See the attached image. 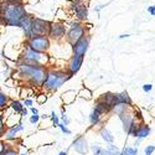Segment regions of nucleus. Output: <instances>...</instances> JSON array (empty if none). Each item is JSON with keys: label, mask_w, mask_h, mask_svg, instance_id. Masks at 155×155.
I'll use <instances>...</instances> for the list:
<instances>
[{"label": "nucleus", "mask_w": 155, "mask_h": 155, "mask_svg": "<svg viewBox=\"0 0 155 155\" xmlns=\"http://www.w3.org/2000/svg\"><path fill=\"white\" fill-rule=\"evenodd\" d=\"M57 127L60 128V130H61V132H62L63 134H67V135H71V133H72V132H71V130H70V129L67 128V125H64L63 123H60V124H58Z\"/></svg>", "instance_id": "72a5a7b5"}, {"label": "nucleus", "mask_w": 155, "mask_h": 155, "mask_svg": "<svg viewBox=\"0 0 155 155\" xmlns=\"http://www.w3.org/2000/svg\"><path fill=\"white\" fill-rule=\"evenodd\" d=\"M61 123H63L64 125H68L70 123H71V119H70V117L67 114H61Z\"/></svg>", "instance_id": "c9c22d12"}, {"label": "nucleus", "mask_w": 155, "mask_h": 155, "mask_svg": "<svg viewBox=\"0 0 155 155\" xmlns=\"http://www.w3.org/2000/svg\"><path fill=\"white\" fill-rule=\"evenodd\" d=\"M2 25H4V24H3V18H2V14H0V26H2Z\"/></svg>", "instance_id": "8fccbe9b"}, {"label": "nucleus", "mask_w": 155, "mask_h": 155, "mask_svg": "<svg viewBox=\"0 0 155 155\" xmlns=\"http://www.w3.org/2000/svg\"><path fill=\"white\" fill-rule=\"evenodd\" d=\"M9 107H10V109H11L12 112H14V113H18V114H20L21 110L25 108L24 103H22L21 101H19V99H11Z\"/></svg>", "instance_id": "aec40b11"}, {"label": "nucleus", "mask_w": 155, "mask_h": 155, "mask_svg": "<svg viewBox=\"0 0 155 155\" xmlns=\"http://www.w3.org/2000/svg\"><path fill=\"white\" fill-rule=\"evenodd\" d=\"M50 119H51V122H52V125H54V127H57V125L61 123V119H60V117H58V115H57L55 112H51Z\"/></svg>", "instance_id": "7c9ffc66"}, {"label": "nucleus", "mask_w": 155, "mask_h": 155, "mask_svg": "<svg viewBox=\"0 0 155 155\" xmlns=\"http://www.w3.org/2000/svg\"><path fill=\"white\" fill-rule=\"evenodd\" d=\"M67 2H70V3H72V2H74V0H67Z\"/></svg>", "instance_id": "864d4df0"}, {"label": "nucleus", "mask_w": 155, "mask_h": 155, "mask_svg": "<svg viewBox=\"0 0 155 155\" xmlns=\"http://www.w3.org/2000/svg\"><path fill=\"white\" fill-rule=\"evenodd\" d=\"M25 46L38 51V52H48V50L51 48V40L48 36L45 35H34L30 38H26Z\"/></svg>", "instance_id": "423d86ee"}, {"label": "nucleus", "mask_w": 155, "mask_h": 155, "mask_svg": "<svg viewBox=\"0 0 155 155\" xmlns=\"http://www.w3.org/2000/svg\"><path fill=\"white\" fill-rule=\"evenodd\" d=\"M66 34H67V25L62 22V21H51V25H50V30H48V38L51 41H56V42H60L62 40H64L66 37Z\"/></svg>", "instance_id": "0eeeda50"}, {"label": "nucleus", "mask_w": 155, "mask_h": 155, "mask_svg": "<svg viewBox=\"0 0 155 155\" xmlns=\"http://www.w3.org/2000/svg\"><path fill=\"white\" fill-rule=\"evenodd\" d=\"M28 114H29V109H28L26 107H25V108L21 110V113H20V117H21V118H22V117H26Z\"/></svg>", "instance_id": "37998d69"}, {"label": "nucleus", "mask_w": 155, "mask_h": 155, "mask_svg": "<svg viewBox=\"0 0 155 155\" xmlns=\"http://www.w3.org/2000/svg\"><path fill=\"white\" fill-rule=\"evenodd\" d=\"M89 42H91V35H86L84 37H82L81 40H78L76 44H73L71 46L72 50V55H77V56H84L86 52L89 48Z\"/></svg>", "instance_id": "1a4fd4ad"}, {"label": "nucleus", "mask_w": 155, "mask_h": 155, "mask_svg": "<svg viewBox=\"0 0 155 155\" xmlns=\"http://www.w3.org/2000/svg\"><path fill=\"white\" fill-rule=\"evenodd\" d=\"M128 109H130V107H128V106H125V104H122V103H117L115 106H113V107H112L110 113H115L117 115H120L122 113L127 112Z\"/></svg>", "instance_id": "bb28decb"}, {"label": "nucleus", "mask_w": 155, "mask_h": 155, "mask_svg": "<svg viewBox=\"0 0 155 155\" xmlns=\"http://www.w3.org/2000/svg\"><path fill=\"white\" fill-rule=\"evenodd\" d=\"M94 109H96L97 112H99L102 115H104V114H109V113H110V110H112V108L107 104L106 102H103L101 98H98V99L96 101Z\"/></svg>", "instance_id": "f3484780"}, {"label": "nucleus", "mask_w": 155, "mask_h": 155, "mask_svg": "<svg viewBox=\"0 0 155 155\" xmlns=\"http://www.w3.org/2000/svg\"><path fill=\"white\" fill-rule=\"evenodd\" d=\"M128 37H129V35H128V34H122V35H119V36H118L119 40H123V38H128Z\"/></svg>", "instance_id": "a18cd8bd"}, {"label": "nucleus", "mask_w": 155, "mask_h": 155, "mask_svg": "<svg viewBox=\"0 0 155 155\" xmlns=\"http://www.w3.org/2000/svg\"><path fill=\"white\" fill-rule=\"evenodd\" d=\"M22 130H24V125H22L21 122L18 123V124H15V125L8 127L6 132H5L4 137H3L4 138V141H15L16 138H18V134L20 132H22Z\"/></svg>", "instance_id": "f8f14e48"}, {"label": "nucleus", "mask_w": 155, "mask_h": 155, "mask_svg": "<svg viewBox=\"0 0 155 155\" xmlns=\"http://www.w3.org/2000/svg\"><path fill=\"white\" fill-rule=\"evenodd\" d=\"M30 112H31V114H38V109L35 108V107H31L30 108Z\"/></svg>", "instance_id": "c03bdc74"}, {"label": "nucleus", "mask_w": 155, "mask_h": 155, "mask_svg": "<svg viewBox=\"0 0 155 155\" xmlns=\"http://www.w3.org/2000/svg\"><path fill=\"white\" fill-rule=\"evenodd\" d=\"M47 117H48V115H46V114H44V115H41V118H42V119H46Z\"/></svg>", "instance_id": "3c124183"}, {"label": "nucleus", "mask_w": 155, "mask_h": 155, "mask_svg": "<svg viewBox=\"0 0 155 155\" xmlns=\"http://www.w3.org/2000/svg\"><path fill=\"white\" fill-rule=\"evenodd\" d=\"M99 134H101L102 139L104 140L107 144H113V141H114V135L110 133L109 129H107V128H102V129H101V132H99Z\"/></svg>", "instance_id": "4be33fe9"}, {"label": "nucleus", "mask_w": 155, "mask_h": 155, "mask_svg": "<svg viewBox=\"0 0 155 155\" xmlns=\"http://www.w3.org/2000/svg\"><path fill=\"white\" fill-rule=\"evenodd\" d=\"M76 97H77V93L74 91H72V89H70V91H66L62 94V101L64 104H71V103L74 102Z\"/></svg>", "instance_id": "b1692460"}, {"label": "nucleus", "mask_w": 155, "mask_h": 155, "mask_svg": "<svg viewBox=\"0 0 155 155\" xmlns=\"http://www.w3.org/2000/svg\"><path fill=\"white\" fill-rule=\"evenodd\" d=\"M144 153H145V155H153L155 153V145H148V147H145Z\"/></svg>", "instance_id": "e433bc0d"}, {"label": "nucleus", "mask_w": 155, "mask_h": 155, "mask_svg": "<svg viewBox=\"0 0 155 155\" xmlns=\"http://www.w3.org/2000/svg\"><path fill=\"white\" fill-rule=\"evenodd\" d=\"M77 96L78 97H81V98H83V99H87V101H89V99H92V96H93V93H92V91L89 88H87V87H83L81 91L77 93Z\"/></svg>", "instance_id": "cd10ccee"}, {"label": "nucleus", "mask_w": 155, "mask_h": 155, "mask_svg": "<svg viewBox=\"0 0 155 155\" xmlns=\"http://www.w3.org/2000/svg\"><path fill=\"white\" fill-rule=\"evenodd\" d=\"M32 19H34V16L29 14L28 16H25V18L22 19V21H21V24H20V26H19V28L22 30L25 38H30V37L32 36V32H31Z\"/></svg>", "instance_id": "4468645a"}, {"label": "nucleus", "mask_w": 155, "mask_h": 155, "mask_svg": "<svg viewBox=\"0 0 155 155\" xmlns=\"http://www.w3.org/2000/svg\"><path fill=\"white\" fill-rule=\"evenodd\" d=\"M8 148V144H6V141H4V140H0V154H2L5 149Z\"/></svg>", "instance_id": "ea45409f"}, {"label": "nucleus", "mask_w": 155, "mask_h": 155, "mask_svg": "<svg viewBox=\"0 0 155 155\" xmlns=\"http://www.w3.org/2000/svg\"><path fill=\"white\" fill-rule=\"evenodd\" d=\"M22 103H24V106L26 107V108H31V107H32V104H34V101H32L31 98H25Z\"/></svg>", "instance_id": "4c0bfd02"}, {"label": "nucleus", "mask_w": 155, "mask_h": 155, "mask_svg": "<svg viewBox=\"0 0 155 155\" xmlns=\"http://www.w3.org/2000/svg\"><path fill=\"white\" fill-rule=\"evenodd\" d=\"M99 98H101L103 102H106L110 108H112L113 106L117 104V93H110V92H107V93H104V94H102Z\"/></svg>", "instance_id": "6ab92c4d"}, {"label": "nucleus", "mask_w": 155, "mask_h": 155, "mask_svg": "<svg viewBox=\"0 0 155 155\" xmlns=\"http://www.w3.org/2000/svg\"><path fill=\"white\" fill-rule=\"evenodd\" d=\"M40 119H41V115L40 114H32V115H30L29 122L31 124H37L38 122H40Z\"/></svg>", "instance_id": "473e14b6"}, {"label": "nucleus", "mask_w": 155, "mask_h": 155, "mask_svg": "<svg viewBox=\"0 0 155 155\" xmlns=\"http://www.w3.org/2000/svg\"><path fill=\"white\" fill-rule=\"evenodd\" d=\"M72 148L78 153L81 155H87L88 151H89V144H88V141L84 137L80 135V137H77L74 140H73V143H72Z\"/></svg>", "instance_id": "9b49d317"}, {"label": "nucleus", "mask_w": 155, "mask_h": 155, "mask_svg": "<svg viewBox=\"0 0 155 155\" xmlns=\"http://www.w3.org/2000/svg\"><path fill=\"white\" fill-rule=\"evenodd\" d=\"M130 109H132V108H130ZM130 109H128L127 112H124V113H122L120 115H118V118L120 119V122H122V124H123V129H124L125 133H128V130L130 129V127H132L135 122H139V120L135 119L134 114L130 112Z\"/></svg>", "instance_id": "ddd939ff"}, {"label": "nucleus", "mask_w": 155, "mask_h": 155, "mask_svg": "<svg viewBox=\"0 0 155 155\" xmlns=\"http://www.w3.org/2000/svg\"><path fill=\"white\" fill-rule=\"evenodd\" d=\"M89 149L93 151L94 155H101V150H102V148H101L99 144H92L91 147H89Z\"/></svg>", "instance_id": "f704fd0d"}, {"label": "nucleus", "mask_w": 155, "mask_h": 155, "mask_svg": "<svg viewBox=\"0 0 155 155\" xmlns=\"http://www.w3.org/2000/svg\"><path fill=\"white\" fill-rule=\"evenodd\" d=\"M83 60L84 56H77V55H72L67 62L66 66V71L68 73H71L72 76H74L76 73H78V71L81 70L82 64H83Z\"/></svg>", "instance_id": "9d476101"}, {"label": "nucleus", "mask_w": 155, "mask_h": 155, "mask_svg": "<svg viewBox=\"0 0 155 155\" xmlns=\"http://www.w3.org/2000/svg\"><path fill=\"white\" fill-rule=\"evenodd\" d=\"M73 16H74L76 20H78V21H81V22L87 21V20H88V8L80 9L78 11H76V12H74Z\"/></svg>", "instance_id": "a878e982"}, {"label": "nucleus", "mask_w": 155, "mask_h": 155, "mask_svg": "<svg viewBox=\"0 0 155 155\" xmlns=\"http://www.w3.org/2000/svg\"><path fill=\"white\" fill-rule=\"evenodd\" d=\"M148 12L151 16H155V5H149L148 6Z\"/></svg>", "instance_id": "79ce46f5"}, {"label": "nucleus", "mask_w": 155, "mask_h": 155, "mask_svg": "<svg viewBox=\"0 0 155 155\" xmlns=\"http://www.w3.org/2000/svg\"><path fill=\"white\" fill-rule=\"evenodd\" d=\"M0 14L3 18V24L5 26L19 28L22 19L28 16L26 5L24 3H11V2H0Z\"/></svg>", "instance_id": "f03ea898"}, {"label": "nucleus", "mask_w": 155, "mask_h": 155, "mask_svg": "<svg viewBox=\"0 0 155 155\" xmlns=\"http://www.w3.org/2000/svg\"><path fill=\"white\" fill-rule=\"evenodd\" d=\"M151 89H153V84H150V83H147V84L143 86V91H144L145 93L151 92Z\"/></svg>", "instance_id": "58836bf2"}, {"label": "nucleus", "mask_w": 155, "mask_h": 155, "mask_svg": "<svg viewBox=\"0 0 155 155\" xmlns=\"http://www.w3.org/2000/svg\"><path fill=\"white\" fill-rule=\"evenodd\" d=\"M86 35H88L87 25H84L83 22L74 19V20L70 21L67 25V34H66V37H64V41L70 46H72L78 40H81L82 37H84Z\"/></svg>", "instance_id": "20e7f679"}, {"label": "nucleus", "mask_w": 155, "mask_h": 155, "mask_svg": "<svg viewBox=\"0 0 155 155\" xmlns=\"http://www.w3.org/2000/svg\"><path fill=\"white\" fill-rule=\"evenodd\" d=\"M25 5H36L38 3V0H24L22 2Z\"/></svg>", "instance_id": "a19ab883"}, {"label": "nucleus", "mask_w": 155, "mask_h": 155, "mask_svg": "<svg viewBox=\"0 0 155 155\" xmlns=\"http://www.w3.org/2000/svg\"><path fill=\"white\" fill-rule=\"evenodd\" d=\"M0 155H19L18 153V149L14 148V147H8Z\"/></svg>", "instance_id": "c756f323"}, {"label": "nucleus", "mask_w": 155, "mask_h": 155, "mask_svg": "<svg viewBox=\"0 0 155 155\" xmlns=\"http://www.w3.org/2000/svg\"><path fill=\"white\" fill-rule=\"evenodd\" d=\"M4 2H11V3H22L24 0H4Z\"/></svg>", "instance_id": "de8ad7c7"}, {"label": "nucleus", "mask_w": 155, "mask_h": 155, "mask_svg": "<svg viewBox=\"0 0 155 155\" xmlns=\"http://www.w3.org/2000/svg\"><path fill=\"white\" fill-rule=\"evenodd\" d=\"M36 101H37V103H40V104H42V103H46V101H47V94H46V93L36 94Z\"/></svg>", "instance_id": "2f4dec72"}, {"label": "nucleus", "mask_w": 155, "mask_h": 155, "mask_svg": "<svg viewBox=\"0 0 155 155\" xmlns=\"http://www.w3.org/2000/svg\"><path fill=\"white\" fill-rule=\"evenodd\" d=\"M104 6H106V5H98L97 8H94V11H96V12H99V11H101L103 8H104Z\"/></svg>", "instance_id": "49530a36"}, {"label": "nucleus", "mask_w": 155, "mask_h": 155, "mask_svg": "<svg viewBox=\"0 0 155 155\" xmlns=\"http://www.w3.org/2000/svg\"><path fill=\"white\" fill-rule=\"evenodd\" d=\"M101 155H120V150L115 147L114 144H108V148H102Z\"/></svg>", "instance_id": "393cba45"}, {"label": "nucleus", "mask_w": 155, "mask_h": 155, "mask_svg": "<svg viewBox=\"0 0 155 155\" xmlns=\"http://www.w3.org/2000/svg\"><path fill=\"white\" fill-rule=\"evenodd\" d=\"M150 133H151V129H150V127H149V125H147V124H144L143 122H141V123L139 124L138 129H137L135 134H134V138L144 140L145 138H148V137L150 135Z\"/></svg>", "instance_id": "2eb2a0df"}, {"label": "nucleus", "mask_w": 155, "mask_h": 155, "mask_svg": "<svg viewBox=\"0 0 155 155\" xmlns=\"http://www.w3.org/2000/svg\"><path fill=\"white\" fill-rule=\"evenodd\" d=\"M58 155H68V154H67V151H64V150H63V151H60Z\"/></svg>", "instance_id": "09e8293b"}, {"label": "nucleus", "mask_w": 155, "mask_h": 155, "mask_svg": "<svg viewBox=\"0 0 155 155\" xmlns=\"http://www.w3.org/2000/svg\"><path fill=\"white\" fill-rule=\"evenodd\" d=\"M47 70L48 67L42 66V64H34L22 61L16 63L18 78L32 88H42V84L46 80Z\"/></svg>", "instance_id": "f257e3e1"}, {"label": "nucleus", "mask_w": 155, "mask_h": 155, "mask_svg": "<svg viewBox=\"0 0 155 155\" xmlns=\"http://www.w3.org/2000/svg\"><path fill=\"white\" fill-rule=\"evenodd\" d=\"M72 77L73 76L68 73L66 68H48L46 80L42 84V89L45 92H50V93L56 92Z\"/></svg>", "instance_id": "7ed1b4c3"}, {"label": "nucleus", "mask_w": 155, "mask_h": 155, "mask_svg": "<svg viewBox=\"0 0 155 155\" xmlns=\"http://www.w3.org/2000/svg\"><path fill=\"white\" fill-rule=\"evenodd\" d=\"M10 97L5 93V92H3L2 89H0V112H3V110H5L6 108H9V104H10Z\"/></svg>", "instance_id": "412c9836"}, {"label": "nucleus", "mask_w": 155, "mask_h": 155, "mask_svg": "<svg viewBox=\"0 0 155 155\" xmlns=\"http://www.w3.org/2000/svg\"><path fill=\"white\" fill-rule=\"evenodd\" d=\"M102 117H103V115L93 108V110L91 112V114H89V123H91L92 127H96V125H98L102 122Z\"/></svg>", "instance_id": "5701e85b"}, {"label": "nucleus", "mask_w": 155, "mask_h": 155, "mask_svg": "<svg viewBox=\"0 0 155 155\" xmlns=\"http://www.w3.org/2000/svg\"><path fill=\"white\" fill-rule=\"evenodd\" d=\"M117 103H122V104H125L128 107L133 108V101L127 91H124L122 93H117Z\"/></svg>", "instance_id": "a211bd4d"}, {"label": "nucleus", "mask_w": 155, "mask_h": 155, "mask_svg": "<svg viewBox=\"0 0 155 155\" xmlns=\"http://www.w3.org/2000/svg\"><path fill=\"white\" fill-rule=\"evenodd\" d=\"M6 124H5V120H4V117H3V114L2 112H0V138H3L5 132H6Z\"/></svg>", "instance_id": "c85d7f7f"}, {"label": "nucleus", "mask_w": 155, "mask_h": 155, "mask_svg": "<svg viewBox=\"0 0 155 155\" xmlns=\"http://www.w3.org/2000/svg\"><path fill=\"white\" fill-rule=\"evenodd\" d=\"M89 6V0H74V2L70 3V6H68V10L73 15L76 11H78L80 9H83V8H88Z\"/></svg>", "instance_id": "dca6fc26"}, {"label": "nucleus", "mask_w": 155, "mask_h": 155, "mask_svg": "<svg viewBox=\"0 0 155 155\" xmlns=\"http://www.w3.org/2000/svg\"><path fill=\"white\" fill-rule=\"evenodd\" d=\"M19 155H28L26 153H22V154H19Z\"/></svg>", "instance_id": "603ef678"}, {"label": "nucleus", "mask_w": 155, "mask_h": 155, "mask_svg": "<svg viewBox=\"0 0 155 155\" xmlns=\"http://www.w3.org/2000/svg\"><path fill=\"white\" fill-rule=\"evenodd\" d=\"M51 21L41 19V18H35L32 19V26H31V32L34 35H45L47 36L48 30H50Z\"/></svg>", "instance_id": "6e6552de"}, {"label": "nucleus", "mask_w": 155, "mask_h": 155, "mask_svg": "<svg viewBox=\"0 0 155 155\" xmlns=\"http://www.w3.org/2000/svg\"><path fill=\"white\" fill-rule=\"evenodd\" d=\"M51 56L48 52H38L28 46H24V50L19 57V61L34 63V64H42V66H48Z\"/></svg>", "instance_id": "39448f33"}]
</instances>
